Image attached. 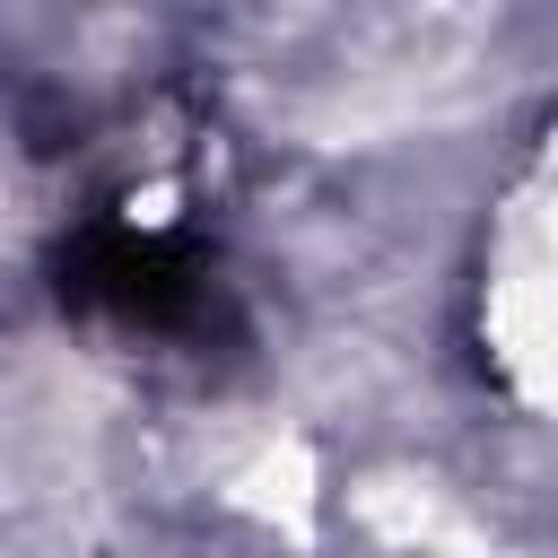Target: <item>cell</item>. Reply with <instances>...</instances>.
I'll return each instance as SVG.
<instances>
[{"instance_id":"6da1fadb","label":"cell","mask_w":558,"mask_h":558,"mask_svg":"<svg viewBox=\"0 0 558 558\" xmlns=\"http://www.w3.org/2000/svg\"><path fill=\"white\" fill-rule=\"evenodd\" d=\"M52 288L70 314H113L131 331H201L218 314L201 253L166 227H131V218L70 227V244L52 253Z\"/></svg>"}]
</instances>
